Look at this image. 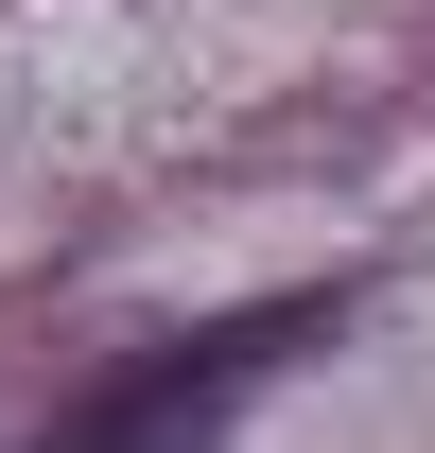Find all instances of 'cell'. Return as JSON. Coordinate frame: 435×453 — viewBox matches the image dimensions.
Wrapping results in <instances>:
<instances>
[]
</instances>
